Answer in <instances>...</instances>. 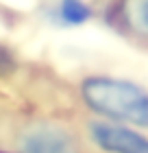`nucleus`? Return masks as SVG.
I'll use <instances>...</instances> for the list:
<instances>
[{
	"label": "nucleus",
	"mask_w": 148,
	"mask_h": 153,
	"mask_svg": "<svg viewBox=\"0 0 148 153\" xmlns=\"http://www.w3.org/2000/svg\"><path fill=\"white\" fill-rule=\"evenodd\" d=\"M83 103L105 120L148 129V90L129 79L94 74L81 81Z\"/></svg>",
	"instance_id": "f257e3e1"
},
{
	"label": "nucleus",
	"mask_w": 148,
	"mask_h": 153,
	"mask_svg": "<svg viewBox=\"0 0 148 153\" xmlns=\"http://www.w3.org/2000/svg\"><path fill=\"white\" fill-rule=\"evenodd\" d=\"M89 138L105 153H148V136L131 125L94 120L89 123Z\"/></svg>",
	"instance_id": "f03ea898"
},
{
	"label": "nucleus",
	"mask_w": 148,
	"mask_h": 153,
	"mask_svg": "<svg viewBox=\"0 0 148 153\" xmlns=\"http://www.w3.org/2000/svg\"><path fill=\"white\" fill-rule=\"evenodd\" d=\"M22 153H81L74 134L54 123H35L20 136Z\"/></svg>",
	"instance_id": "7ed1b4c3"
},
{
	"label": "nucleus",
	"mask_w": 148,
	"mask_h": 153,
	"mask_svg": "<svg viewBox=\"0 0 148 153\" xmlns=\"http://www.w3.org/2000/svg\"><path fill=\"white\" fill-rule=\"evenodd\" d=\"M118 18L129 33L148 39V0H120Z\"/></svg>",
	"instance_id": "20e7f679"
},
{
	"label": "nucleus",
	"mask_w": 148,
	"mask_h": 153,
	"mask_svg": "<svg viewBox=\"0 0 148 153\" xmlns=\"http://www.w3.org/2000/svg\"><path fill=\"white\" fill-rule=\"evenodd\" d=\"M59 18L63 24L79 26L91 18V9L83 0H61L59 2Z\"/></svg>",
	"instance_id": "39448f33"
},
{
	"label": "nucleus",
	"mask_w": 148,
	"mask_h": 153,
	"mask_svg": "<svg viewBox=\"0 0 148 153\" xmlns=\"http://www.w3.org/2000/svg\"><path fill=\"white\" fill-rule=\"evenodd\" d=\"M15 70V59H13V55L9 48L0 46V76H7Z\"/></svg>",
	"instance_id": "423d86ee"
}]
</instances>
